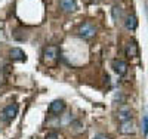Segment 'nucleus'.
<instances>
[{
  "label": "nucleus",
  "instance_id": "f257e3e1",
  "mask_svg": "<svg viewBox=\"0 0 148 139\" xmlns=\"http://www.w3.org/2000/svg\"><path fill=\"white\" fill-rule=\"evenodd\" d=\"M42 61L46 67H55L59 61V49L58 46H46L42 53Z\"/></svg>",
  "mask_w": 148,
  "mask_h": 139
},
{
  "label": "nucleus",
  "instance_id": "423d86ee",
  "mask_svg": "<svg viewBox=\"0 0 148 139\" xmlns=\"http://www.w3.org/2000/svg\"><path fill=\"white\" fill-rule=\"evenodd\" d=\"M113 70L119 74V75H125L127 73V64L121 59H114L113 61Z\"/></svg>",
  "mask_w": 148,
  "mask_h": 139
},
{
  "label": "nucleus",
  "instance_id": "f03ea898",
  "mask_svg": "<svg viewBox=\"0 0 148 139\" xmlns=\"http://www.w3.org/2000/svg\"><path fill=\"white\" fill-rule=\"evenodd\" d=\"M18 114V104H9L0 111V121L9 123L12 121Z\"/></svg>",
  "mask_w": 148,
  "mask_h": 139
},
{
  "label": "nucleus",
  "instance_id": "6e6552de",
  "mask_svg": "<svg viewBox=\"0 0 148 139\" xmlns=\"http://www.w3.org/2000/svg\"><path fill=\"white\" fill-rule=\"evenodd\" d=\"M59 5H61V9L65 10V12H74L77 9L76 0H61Z\"/></svg>",
  "mask_w": 148,
  "mask_h": 139
},
{
  "label": "nucleus",
  "instance_id": "ddd939ff",
  "mask_svg": "<svg viewBox=\"0 0 148 139\" xmlns=\"http://www.w3.org/2000/svg\"><path fill=\"white\" fill-rule=\"evenodd\" d=\"M113 15H114V19H117V16L120 18V8L114 6V9H113Z\"/></svg>",
  "mask_w": 148,
  "mask_h": 139
},
{
  "label": "nucleus",
  "instance_id": "1a4fd4ad",
  "mask_svg": "<svg viewBox=\"0 0 148 139\" xmlns=\"http://www.w3.org/2000/svg\"><path fill=\"white\" fill-rule=\"evenodd\" d=\"M9 55H10V59H12V61H25V53H24L19 47L10 49Z\"/></svg>",
  "mask_w": 148,
  "mask_h": 139
},
{
  "label": "nucleus",
  "instance_id": "f8f14e48",
  "mask_svg": "<svg viewBox=\"0 0 148 139\" xmlns=\"http://www.w3.org/2000/svg\"><path fill=\"white\" fill-rule=\"evenodd\" d=\"M142 127H144V133L148 135V114H145V117L142 120Z\"/></svg>",
  "mask_w": 148,
  "mask_h": 139
},
{
  "label": "nucleus",
  "instance_id": "0eeeda50",
  "mask_svg": "<svg viewBox=\"0 0 148 139\" xmlns=\"http://www.w3.org/2000/svg\"><path fill=\"white\" fill-rule=\"evenodd\" d=\"M125 52H126V56L127 58H135V56H138V45L135 43V42H129L126 45V49H125Z\"/></svg>",
  "mask_w": 148,
  "mask_h": 139
},
{
  "label": "nucleus",
  "instance_id": "39448f33",
  "mask_svg": "<svg viewBox=\"0 0 148 139\" xmlns=\"http://www.w3.org/2000/svg\"><path fill=\"white\" fill-rule=\"evenodd\" d=\"M135 123L133 120H126V121H120V126H119V132L123 133V135H133L135 133Z\"/></svg>",
  "mask_w": 148,
  "mask_h": 139
},
{
  "label": "nucleus",
  "instance_id": "9b49d317",
  "mask_svg": "<svg viewBox=\"0 0 148 139\" xmlns=\"http://www.w3.org/2000/svg\"><path fill=\"white\" fill-rule=\"evenodd\" d=\"M119 120L120 121H126V120H132V111L127 107H121L119 110Z\"/></svg>",
  "mask_w": 148,
  "mask_h": 139
},
{
  "label": "nucleus",
  "instance_id": "7ed1b4c3",
  "mask_svg": "<svg viewBox=\"0 0 148 139\" xmlns=\"http://www.w3.org/2000/svg\"><path fill=\"white\" fill-rule=\"evenodd\" d=\"M79 36L82 37V39H86V40H89V39H92V37H95V34H96V27L93 24H90V22H84V24H82L80 27H79Z\"/></svg>",
  "mask_w": 148,
  "mask_h": 139
},
{
  "label": "nucleus",
  "instance_id": "20e7f679",
  "mask_svg": "<svg viewBox=\"0 0 148 139\" xmlns=\"http://www.w3.org/2000/svg\"><path fill=\"white\" fill-rule=\"evenodd\" d=\"M64 110H65V102H64V101L62 99H55L53 102L49 105L47 112H49V114H52V116H59Z\"/></svg>",
  "mask_w": 148,
  "mask_h": 139
},
{
  "label": "nucleus",
  "instance_id": "9d476101",
  "mask_svg": "<svg viewBox=\"0 0 148 139\" xmlns=\"http://www.w3.org/2000/svg\"><path fill=\"white\" fill-rule=\"evenodd\" d=\"M136 25H138V21H136V16H135L133 14H129L126 16V21H125V27L130 31H133L135 28H136Z\"/></svg>",
  "mask_w": 148,
  "mask_h": 139
},
{
  "label": "nucleus",
  "instance_id": "2eb2a0df",
  "mask_svg": "<svg viewBox=\"0 0 148 139\" xmlns=\"http://www.w3.org/2000/svg\"><path fill=\"white\" fill-rule=\"evenodd\" d=\"M93 139H110V138H108L107 135H102V133H101V135H96Z\"/></svg>",
  "mask_w": 148,
  "mask_h": 139
},
{
  "label": "nucleus",
  "instance_id": "4468645a",
  "mask_svg": "<svg viewBox=\"0 0 148 139\" xmlns=\"http://www.w3.org/2000/svg\"><path fill=\"white\" fill-rule=\"evenodd\" d=\"M46 139H59V136H58V133L52 132V133H49V135L46 136Z\"/></svg>",
  "mask_w": 148,
  "mask_h": 139
}]
</instances>
